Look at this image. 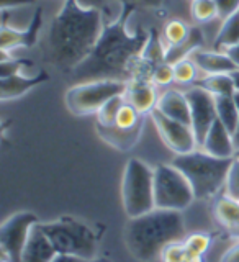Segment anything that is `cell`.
<instances>
[{"label": "cell", "instance_id": "ffe728a7", "mask_svg": "<svg viewBox=\"0 0 239 262\" xmlns=\"http://www.w3.org/2000/svg\"><path fill=\"white\" fill-rule=\"evenodd\" d=\"M213 213H215L218 223L223 225L225 228L229 229L239 228V200L229 196L228 193L218 196L215 207H213Z\"/></svg>", "mask_w": 239, "mask_h": 262}, {"label": "cell", "instance_id": "1f68e13d", "mask_svg": "<svg viewBox=\"0 0 239 262\" xmlns=\"http://www.w3.org/2000/svg\"><path fill=\"white\" fill-rule=\"evenodd\" d=\"M161 262H187L188 254L185 249V244L182 243H172L164 248L161 252Z\"/></svg>", "mask_w": 239, "mask_h": 262}, {"label": "cell", "instance_id": "83f0119b", "mask_svg": "<svg viewBox=\"0 0 239 262\" xmlns=\"http://www.w3.org/2000/svg\"><path fill=\"white\" fill-rule=\"evenodd\" d=\"M144 123V115L139 113L133 105L125 102L121 105V108L117 115V120H115V126L123 128V129H129L135 128L138 125Z\"/></svg>", "mask_w": 239, "mask_h": 262}, {"label": "cell", "instance_id": "ee69618b", "mask_svg": "<svg viewBox=\"0 0 239 262\" xmlns=\"http://www.w3.org/2000/svg\"><path fill=\"white\" fill-rule=\"evenodd\" d=\"M234 98H236V105H237V110H239V94L237 92L234 94Z\"/></svg>", "mask_w": 239, "mask_h": 262}, {"label": "cell", "instance_id": "ba28073f", "mask_svg": "<svg viewBox=\"0 0 239 262\" xmlns=\"http://www.w3.org/2000/svg\"><path fill=\"white\" fill-rule=\"evenodd\" d=\"M154 200L156 208L182 211L195 200L188 179L174 164H159L154 167Z\"/></svg>", "mask_w": 239, "mask_h": 262}, {"label": "cell", "instance_id": "4fadbf2b", "mask_svg": "<svg viewBox=\"0 0 239 262\" xmlns=\"http://www.w3.org/2000/svg\"><path fill=\"white\" fill-rule=\"evenodd\" d=\"M153 82L146 80H131L125 92V100L131 103L141 115H151L158 106V90Z\"/></svg>", "mask_w": 239, "mask_h": 262}, {"label": "cell", "instance_id": "7a4b0ae2", "mask_svg": "<svg viewBox=\"0 0 239 262\" xmlns=\"http://www.w3.org/2000/svg\"><path fill=\"white\" fill-rule=\"evenodd\" d=\"M103 28L102 10L85 8L76 0H64L48 31V61L62 71L72 72L92 53Z\"/></svg>", "mask_w": 239, "mask_h": 262}, {"label": "cell", "instance_id": "d6986e66", "mask_svg": "<svg viewBox=\"0 0 239 262\" xmlns=\"http://www.w3.org/2000/svg\"><path fill=\"white\" fill-rule=\"evenodd\" d=\"M39 27H41V8L36 13V18L33 21L31 28L27 31H20L10 27H2V33H0V48H2V53H10L12 49L21 46H30L35 41Z\"/></svg>", "mask_w": 239, "mask_h": 262}, {"label": "cell", "instance_id": "e0dca14e", "mask_svg": "<svg viewBox=\"0 0 239 262\" xmlns=\"http://www.w3.org/2000/svg\"><path fill=\"white\" fill-rule=\"evenodd\" d=\"M95 128H97L98 136H100L106 144H110L112 147H115V149H118V151H129L131 147L138 143L139 136H141L143 123L129 129H123L115 125H100V123H97Z\"/></svg>", "mask_w": 239, "mask_h": 262}, {"label": "cell", "instance_id": "d590c367", "mask_svg": "<svg viewBox=\"0 0 239 262\" xmlns=\"http://www.w3.org/2000/svg\"><path fill=\"white\" fill-rule=\"evenodd\" d=\"M236 237H237L236 243L223 254V257L220 259V262H239V236Z\"/></svg>", "mask_w": 239, "mask_h": 262}, {"label": "cell", "instance_id": "277c9868", "mask_svg": "<svg viewBox=\"0 0 239 262\" xmlns=\"http://www.w3.org/2000/svg\"><path fill=\"white\" fill-rule=\"evenodd\" d=\"M172 164L188 179L195 199L207 200L226 187L228 172L233 159L215 158L199 147L187 154H176Z\"/></svg>", "mask_w": 239, "mask_h": 262}, {"label": "cell", "instance_id": "e575fe53", "mask_svg": "<svg viewBox=\"0 0 239 262\" xmlns=\"http://www.w3.org/2000/svg\"><path fill=\"white\" fill-rule=\"evenodd\" d=\"M117 2L125 4L131 8L141 7V8H158L162 5V0H117Z\"/></svg>", "mask_w": 239, "mask_h": 262}, {"label": "cell", "instance_id": "7c38bea8", "mask_svg": "<svg viewBox=\"0 0 239 262\" xmlns=\"http://www.w3.org/2000/svg\"><path fill=\"white\" fill-rule=\"evenodd\" d=\"M200 149L215 156V158L233 159L236 154L233 133L220 120H216L207 133V136H205Z\"/></svg>", "mask_w": 239, "mask_h": 262}, {"label": "cell", "instance_id": "f1b7e54d", "mask_svg": "<svg viewBox=\"0 0 239 262\" xmlns=\"http://www.w3.org/2000/svg\"><path fill=\"white\" fill-rule=\"evenodd\" d=\"M125 95H117L110 98L108 102H105L102 105V108L97 112V123L100 125H115V120H117V115L121 108V105L125 103Z\"/></svg>", "mask_w": 239, "mask_h": 262}, {"label": "cell", "instance_id": "b9f144b4", "mask_svg": "<svg viewBox=\"0 0 239 262\" xmlns=\"http://www.w3.org/2000/svg\"><path fill=\"white\" fill-rule=\"evenodd\" d=\"M233 139H234V147H236V152H237L239 151V126L233 133Z\"/></svg>", "mask_w": 239, "mask_h": 262}, {"label": "cell", "instance_id": "f35d334b", "mask_svg": "<svg viewBox=\"0 0 239 262\" xmlns=\"http://www.w3.org/2000/svg\"><path fill=\"white\" fill-rule=\"evenodd\" d=\"M228 56H229V59H231L234 62V66L239 69V43L231 46V48H228L226 51H225Z\"/></svg>", "mask_w": 239, "mask_h": 262}, {"label": "cell", "instance_id": "3957f363", "mask_svg": "<svg viewBox=\"0 0 239 262\" xmlns=\"http://www.w3.org/2000/svg\"><path fill=\"white\" fill-rule=\"evenodd\" d=\"M187 237L182 211L154 208L141 216L129 218L125 228V243L131 256L141 262L161 257L164 248L182 243Z\"/></svg>", "mask_w": 239, "mask_h": 262}, {"label": "cell", "instance_id": "52a82bcc", "mask_svg": "<svg viewBox=\"0 0 239 262\" xmlns=\"http://www.w3.org/2000/svg\"><path fill=\"white\" fill-rule=\"evenodd\" d=\"M128 89V82L123 80H87L77 82L76 85L68 89L64 95V102L68 110L77 117L85 115H97L105 102L117 95H125Z\"/></svg>", "mask_w": 239, "mask_h": 262}, {"label": "cell", "instance_id": "8992f818", "mask_svg": "<svg viewBox=\"0 0 239 262\" xmlns=\"http://www.w3.org/2000/svg\"><path fill=\"white\" fill-rule=\"evenodd\" d=\"M121 202L128 218L141 216L156 208L154 169L133 158L126 162L121 179Z\"/></svg>", "mask_w": 239, "mask_h": 262}, {"label": "cell", "instance_id": "836d02e7", "mask_svg": "<svg viewBox=\"0 0 239 262\" xmlns=\"http://www.w3.org/2000/svg\"><path fill=\"white\" fill-rule=\"evenodd\" d=\"M218 8V18L226 20L239 12V0H215Z\"/></svg>", "mask_w": 239, "mask_h": 262}, {"label": "cell", "instance_id": "ac0fdd59", "mask_svg": "<svg viewBox=\"0 0 239 262\" xmlns=\"http://www.w3.org/2000/svg\"><path fill=\"white\" fill-rule=\"evenodd\" d=\"M46 74H36V76H25L23 72H16L12 76L0 77V97L2 100H12L25 95L33 87H36L43 80H46Z\"/></svg>", "mask_w": 239, "mask_h": 262}, {"label": "cell", "instance_id": "6da1fadb", "mask_svg": "<svg viewBox=\"0 0 239 262\" xmlns=\"http://www.w3.org/2000/svg\"><path fill=\"white\" fill-rule=\"evenodd\" d=\"M131 10L133 8L126 5V12L121 18L105 25L92 53L72 71V77L77 82L102 79L133 80L136 64L141 59L151 33L144 30L131 33L128 30V15Z\"/></svg>", "mask_w": 239, "mask_h": 262}, {"label": "cell", "instance_id": "4316f807", "mask_svg": "<svg viewBox=\"0 0 239 262\" xmlns=\"http://www.w3.org/2000/svg\"><path fill=\"white\" fill-rule=\"evenodd\" d=\"M190 15L197 23H208L218 18L215 0H190Z\"/></svg>", "mask_w": 239, "mask_h": 262}, {"label": "cell", "instance_id": "484cf974", "mask_svg": "<svg viewBox=\"0 0 239 262\" xmlns=\"http://www.w3.org/2000/svg\"><path fill=\"white\" fill-rule=\"evenodd\" d=\"M174 66V77H176V84L179 85H195L199 82V74L200 69L197 68V64L193 62L192 57H185V59H180L177 62L172 64Z\"/></svg>", "mask_w": 239, "mask_h": 262}, {"label": "cell", "instance_id": "30bf717a", "mask_svg": "<svg viewBox=\"0 0 239 262\" xmlns=\"http://www.w3.org/2000/svg\"><path fill=\"white\" fill-rule=\"evenodd\" d=\"M184 92L188 98V103H190L192 128L200 147L205 136H207L210 128L213 126V123L218 120L215 95L210 94L207 89H203L199 84L190 85Z\"/></svg>", "mask_w": 239, "mask_h": 262}, {"label": "cell", "instance_id": "d6a6232c", "mask_svg": "<svg viewBox=\"0 0 239 262\" xmlns=\"http://www.w3.org/2000/svg\"><path fill=\"white\" fill-rule=\"evenodd\" d=\"M225 193L239 200V156H234L233 158V164H231V167H229L228 179H226Z\"/></svg>", "mask_w": 239, "mask_h": 262}, {"label": "cell", "instance_id": "8d00e7d4", "mask_svg": "<svg viewBox=\"0 0 239 262\" xmlns=\"http://www.w3.org/2000/svg\"><path fill=\"white\" fill-rule=\"evenodd\" d=\"M76 2L85 8H98V10H103L112 0H76Z\"/></svg>", "mask_w": 239, "mask_h": 262}, {"label": "cell", "instance_id": "f6af8a7d", "mask_svg": "<svg viewBox=\"0 0 239 262\" xmlns=\"http://www.w3.org/2000/svg\"><path fill=\"white\" fill-rule=\"evenodd\" d=\"M234 234H236V236H239V228H237V229H234Z\"/></svg>", "mask_w": 239, "mask_h": 262}, {"label": "cell", "instance_id": "f546056e", "mask_svg": "<svg viewBox=\"0 0 239 262\" xmlns=\"http://www.w3.org/2000/svg\"><path fill=\"white\" fill-rule=\"evenodd\" d=\"M185 249L188 256H205V252L208 251L211 246V237L203 233H195L185 237Z\"/></svg>", "mask_w": 239, "mask_h": 262}, {"label": "cell", "instance_id": "d4e9b609", "mask_svg": "<svg viewBox=\"0 0 239 262\" xmlns=\"http://www.w3.org/2000/svg\"><path fill=\"white\" fill-rule=\"evenodd\" d=\"M192 33V27L182 20H169L162 28V35H161V41L164 48H174L190 36Z\"/></svg>", "mask_w": 239, "mask_h": 262}, {"label": "cell", "instance_id": "bcb514c9", "mask_svg": "<svg viewBox=\"0 0 239 262\" xmlns=\"http://www.w3.org/2000/svg\"><path fill=\"white\" fill-rule=\"evenodd\" d=\"M234 156H239V151H237V152H236V154H234Z\"/></svg>", "mask_w": 239, "mask_h": 262}, {"label": "cell", "instance_id": "44dd1931", "mask_svg": "<svg viewBox=\"0 0 239 262\" xmlns=\"http://www.w3.org/2000/svg\"><path fill=\"white\" fill-rule=\"evenodd\" d=\"M203 46V35L199 28L192 27V33L184 43H180L174 48H167L166 49V62L174 64L180 59H185V57H190L197 49H200Z\"/></svg>", "mask_w": 239, "mask_h": 262}, {"label": "cell", "instance_id": "8fae6325", "mask_svg": "<svg viewBox=\"0 0 239 262\" xmlns=\"http://www.w3.org/2000/svg\"><path fill=\"white\" fill-rule=\"evenodd\" d=\"M151 120L154 123L156 129L170 151L176 154H187L195 149H199V143L193 133V128L185 123H180L177 120H172L161 112L154 110L151 115Z\"/></svg>", "mask_w": 239, "mask_h": 262}, {"label": "cell", "instance_id": "4dcf8cb0", "mask_svg": "<svg viewBox=\"0 0 239 262\" xmlns=\"http://www.w3.org/2000/svg\"><path fill=\"white\" fill-rule=\"evenodd\" d=\"M151 82L156 87H167L172 82H176L174 77V66L169 62H161L154 68L153 76H151Z\"/></svg>", "mask_w": 239, "mask_h": 262}, {"label": "cell", "instance_id": "5b68a950", "mask_svg": "<svg viewBox=\"0 0 239 262\" xmlns=\"http://www.w3.org/2000/svg\"><path fill=\"white\" fill-rule=\"evenodd\" d=\"M41 228L59 254H69L85 260L97 257V236L84 221L62 216L49 223H41Z\"/></svg>", "mask_w": 239, "mask_h": 262}, {"label": "cell", "instance_id": "cb8c5ba5", "mask_svg": "<svg viewBox=\"0 0 239 262\" xmlns=\"http://www.w3.org/2000/svg\"><path fill=\"white\" fill-rule=\"evenodd\" d=\"M203 89H207L210 94L215 97H225V95H234V82L231 74H213V76H203L197 82Z\"/></svg>", "mask_w": 239, "mask_h": 262}, {"label": "cell", "instance_id": "9a60e30c", "mask_svg": "<svg viewBox=\"0 0 239 262\" xmlns=\"http://www.w3.org/2000/svg\"><path fill=\"white\" fill-rule=\"evenodd\" d=\"M57 254L59 252L56 251L51 239L43 231L41 223H38L31 229V234L21 256V262H53Z\"/></svg>", "mask_w": 239, "mask_h": 262}, {"label": "cell", "instance_id": "603a6c76", "mask_svg": "<svg viewBox=\"0 0 239 262\" xmlns=\"http://www.w3.org/2000/svg\"><path fill=\"white\" fill-rule=\"evenodd\" d=\"M215 102H216L218 120L223 123L231 133H234L239 126V110H237L234 95L215 97Z\"/></svg>", "mask_w": 239, "mask_h": 262}, {"label": "cell", "instance_id": "2e32d148", "mask_svg": "<svg viewBox=\"0 0 239 262\" xmlns=\"http://www.w3.org/2000/svg\"><path fill=\"white\" fill-rule=\"evenodd\" d=\"M197 68L200 69L203 76H213V74H231L237 69L234 62L229 59V56L225 51L218 49H197L190 56Z\"/></svg>", "mask_w": 239, "mask_h": 262}, {"label": "cell", "instance_id": "74e56055", "mask_svg": "<svg viewBox=\"0 0 239 262\" xmlns=\"http://www.w3.org/2000/svg\"><path fill=\"white\" fill-rule=\"evenodd\" d=\"M35 0H2V8H15V7H27L31 5Z\"/></svg>", "mask_w": 239, "mask_h": 262}, {"label": "cell", "instance_id": "9c48e42d", "mask_svg": "<svg viewBox=\"0 0 239 262\" xmlns=\"http://www.w3.org/2000/svg\"><path fill=\"white\" fill-rule=\"evenodd\" d=\"M39 223L31 211H18L8 216L0 228V251L2 262H21L25 246L28 243L31 229Z\"/></svg>", "mask_w": 239, "mask_h": 262}, {"label": "cell", "instance_id": "ab89813d", "mask_svg": "<svg viewBox=\"0 0 239 262\" xmlns=\"http://www.w3.org/2000/svg\"><path fill=\"white\" fill-rule=\"evenodd\" d=\"M53 262H89V260L76 257V256H69V254H57L53 259Z\"/></svg>", "mask_w": 239, "mask_h": 262}, {"label": "cell", "instance_id": "60d3db41", "mask_svg": "<svg viewBox=\"0 0 239 262\" xmlns=\"http://www.w3.org/2000/svg\"><path fill=\"white\" fill-rule=\"evenodd\" d=\"M231 77H233V82H234V89H236V92L239 94V69H234L231 72Z\"/></svg>", "mask_w": 239, "mask_h": 262}, {"label": "cell", "instance_id": "7bdbcfd3", "mask_svg": "<svg viewBox=\"0 0 239 262\" xmlns=\"http://www.w3.org/2000/svg\"><path fill=\"white\" fill-rule=\"evenodd\" d=\"M89 262H110L106 257H94L92 260H89Z\"/></svg>", "mask_w": 239, "mask_h": 262}, {"label": "cell", "instance_id": "7402d4cb", "mask_svg": "<svg viewBox=\"0 0 239 262\" xmlns=\"http://www.w3.org/2000/svg\"><path fill=\"white\" fill-rule=\"evenodd\" d=\"M237 43H239V12L223 20V25H221V28L216 33L213 49L226 51L228 48H231Z\"/></svg>", "mask_w": 239, "mask_h": 262}, {"label": "cell", "instance_id": "5bb4252c", "mask_svg": "<svg viewBox=\"0 0 239 262\" xmlns=\"http://www.w3.org/2000/svg\"><path fill=\"white\" fill-rule=\"evenodd\" d=\"M156 110L172 120H177L180 123H185V125L192 126L190 103H188L185 92H180V90L176 89H169L166 92H162L159 95Z\"/></svg>", "mask_w": 239, "mask_h": 262}]
</instances>
